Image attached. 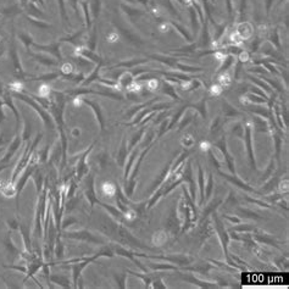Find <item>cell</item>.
I'll list each match as a JSON object with an SVG mask.
<instances>
[{
  "label": "cell",
  "instance_id": "8992f818",
  "mask_svg": "<svg viewBox=\"0 0 289 289\" xmlns=\"http://www.w3.org/2000/svg\"><path fill=\"white\" fill-rule=\"evenodd\" d=\"M239 28H240V29H239V33H242V36H243V33L245 32V29H243V28H242V26H240V27H239ZM250 34H251V29H249V31H248V34H246V36H248V37H249V36H250Z\"/></svg>",
  "mask_w": 289,
  "mask_h": 289
},
{
  "label": "cell",
  "instance_id": "6da1fadb",
  "mask_svg": "<svg viewBox=\"0 0 289 289\" xmlns=\"http://www.w3.org/2000/svg\"><path fill=\"white\" fill-rule=\"evenodd\" d=\"M49 92L50 90H49V88H48L46 86H42V87H40V89H39V95L44 98V96L49 95Z\"/></svg>",
  "mask_w": 289,
  "mask_h": 289
},
{
  "label": "cell",
  "instance_id": "5b68a950",
  "mask_svg": "<svg viewBox=\"0 0 289 289\" xmlns=\"http://www.w3.org/2000/svg\"><path fill=\"white\" fill-rule=\"evenodd\" d=\"M156 86H157V82H156V81H151L150 83H149L150 89H155V88H156Z\"/></svg>",
  "mask_w": 289,
  "mask_h": 289
},
{
  "label": "cell",
  "instance_id": "7a4b0ae2",
  "mask_svg": "<svg viewBox=\"0 0 289 289\" xmlns=\"http://www.w3.org/2000/svg\"><path fill=\"white\" fill-rule=\"evenodd\" d=\"M107 40H109V42H111V43H114V42H117V40H119V36H117V33H110L109 36H107Z\"/></svg>",
  "mask_w": 289,
  "mask_h": 289
},
{
  "label": "cell",
  "instance_id": "3957f363",
  "mask_svg": "<svg viewBox=\"0 0 289 289\" xmlns=\"http://www.w3.org/2000/svg\"><path fill=\"white\" fill-rule=\"evenodd\" d=\"M72 65L71 64H65L64 66H62V72L64 73H71L72 72Z\"/></svg>",
  "mask_w": 289,
  "mask_h": 289
},
{
  "label": "cell",
  "instance_id": "52a82bcc",
  "mask_svg": "<svg viewBox=\"0 0 289 289\" xmlns=\"http://www.w3.org/2000/svg\"><path fill=\"white\" fill-rule=\"evenodd\" d=\"M240 60H242V61H246L248 60V54L246 53H242V55H240Z\"/></svg>",
  "mask_w": 289,
  "mask_h": 289
},
{
  "label": "cell",
  "instance_id": "277c9868",
  "mask_svg": "<svg viewBox=\"0 0 289 289\" xmlns=\"http://www.w3.org/2000/svg\"><path fill=\"white\" fill-rule=\"evenodd\" d=\"M11 87H12V89H13V90H21V89H22V84L21 83H12L11 84Z\"/></svg>",
  "mask_w": 289,
  "mask_h": 289
}]
</instances>
